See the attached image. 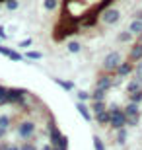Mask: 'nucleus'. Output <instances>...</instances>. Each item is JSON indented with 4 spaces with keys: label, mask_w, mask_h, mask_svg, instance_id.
I'll return each mask as SVG.
<instances>
[{
    "label": "nucleus",
    "mask_w": 142,
    "mask_h": 150,
    "mask_svg": "<svg viewBox=\"0 0 142 150\" xmlns=\"http://www.w3.org/2000/svg\"><path fill=\"white\" fill-rule=\"evenodd\" d=\"M125 0H47L51 12L49 39L53 45L76 47L119 22Z\"/></svg>",
    "instance_id": "obj_1"
},
{
    "label": "nucleus",
    "mask_w": 142,
    "mask_h": 150,
    "mask_svg": "<svg viewBox=\"0 0 142 150\" xmlns=\"http://www.w3.org/2000/svg\"><path fill=\"white\" fill-rule=\"evenodd\" d=\"M22 4V0H0V12L2 10H14Z\"/></svg>",
    "instance_id": "obj_2"
}]
</instances>
